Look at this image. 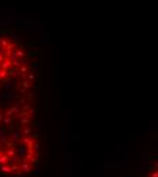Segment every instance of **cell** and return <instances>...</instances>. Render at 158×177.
Here are the masks:
<instances>
[{"label":"cell","instance_id":"cell-1","mask_svg":"<svg viewBox=\"0 0 158 177\" xmlns=\"http://www.w3.org/2000/svg\"><path fill=\"white\" fill-rule=\"evenodd\" d=\"M40 79L33 50L11 30H0V173L36 172L40 147Z\"/></svg>","mask_w":158,"mask_h":177},{"label":"cell","instance_id":"cell-2","mask_svg":"<svg viewBox=\"0 0 158 177\" xmlns=\"http://www.w3.org/2000/svg\"><path fill=\"white\" fill-rule=\"evenodd\" d=\"M139 177H158L157 176V161L154 159L150 163H147L143 169V172L139 175Z\"/></svg>","mask_w":158,"mask_h":177}]
</instances>
